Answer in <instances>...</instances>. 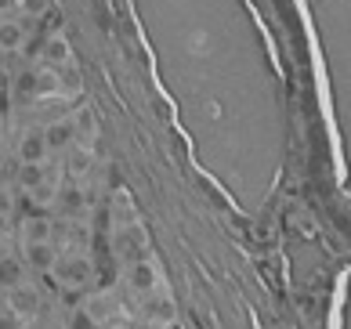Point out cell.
Listing matches in <instances>:
<instances>
[{
    "mask_svg": "<svg viewBox=\"0 0 351 329\" xmlns=\"http://www.w3.org/2000/svg\"><path fill=\"white\" fill-rule=\"evenodd\" d=\"M22 239H25V243L51 239V221H47V217H40V214L25 217V221H22Z\"/></svg>",
    "mask_w": 351,
    "mask_h": 329,
    "instance_id": "11",
    "label": "cell"
},
{
    "mask_svg": "<svg viewBox=\"0 0 351 329\" xmlns=\"http://www.w3.org/2000/svg\"><path fill=\"white\" fill-rule=\"evenodd\" d=\"M8 11H19V0H0V15H8Z\"/></svg>",
    "mask_w": 351,
    "mask_h": 329,
    "instance_id": "20",
    "label": "cell"
},
{
    "mask_svg": "<svg viewBox=\"0 0 351 329\" xmlns=\"http://www.w3.org/2000/svg\"><path fill=\"white\" fill-rule=\"evenodd\" d=\"M15 95H19V98L40 95V73H36V69H22L19 80H15Z\"/></svg>",
    "mask_w": 351,
    "mask_h": 329,
    "instance_id": "13",
    "label": "cell"
},
{
    "mask_svg": "<svg viewBox=\"0 0 351 329\" xmlns=\"http://www.w3.org/2000/svg\"><path fill=\"white\" fill-rule=\"evenodd\" d=\"M44 181H47V170H44L40 163H22V167H19V185H22L25 192L40 188Z\"/></svg>",
    "mask_w": 351,
    "mask_h": 329,
    "instance_id": "12",
    "label": "cell"
},
{
    "mask_svg": "<svg viewBox=\"0 0 351 329\" xmlns=\"http://www.w3.org/2000/svg\"><path fill=\"white\" fill-rule=\"evenodd\" d=\"M160 286V275H156V268L149 265V260H134L131 265V289L134 293H149V289H156Z\"/></svg>",
    "mask_w": 351,
    "mask_h": 329,
    "instance_id": "6",
    "label": "cell"
},
{
    "mask_svg": "<svg viewBox=\"0 0 351 329\" xmlns=\"http://www.w3.org/2000/svg\"><path fill=\"white\" fill-rule=\"evenodd\" d=\"M25 279V265L15 254H0V289H11Z\"/></svg>",
    "mask_w": 351,
    "mask_h": 329,
    "instance_id": "7",
    "label": "cell"
},
{
    "mask_svg": "<svg viewBox=\"0 0 351 329\" xmlns=\"http://www.w3.org/2000/svg\"><path fill=\"white\" fill-rule=\"evenodd\" d=\"M76 138V123L73 120H55L44 127V145L47 149H66V145Z\"/></svg>",
    "mask_w": 351,
    "mask_h": 329,
    "instance_id": "5",
    "label": "cell"
},
{
    "mask_svg": "<svg viewBox=\"0 0 351 329\" xmlns=\"http://www.w3.org/2000/svg\"><path fill=\"white\" fill-rule=\"evenodd\" d=\"M40 51H44V58H47L51 65H55V69H58V65H66V62H69V44H66V36H62V33L47 36Z\"/></svg>",
    "mask_w": 351,
    "mask_h": 329,
    "instance_id": "10",
    "label": "cell"
},
{
    "mask_svg": "<svg viewBox=\"0 0 351 329\" xmlns=\"http://www.w3.org/2000/svg\"><path fill=\"white\" fill-rule=\"evenodd\" d=\"M69 329H98V322H95V315H90L87 308H76L69 315Z\"/></svg>",
    "mask_w": 351,
    "mask_h": 329,
    "instance_id": "16",
    "label": "cell"
},
{
    "mask_svg": "<svg viewBox=\"0 0 351 329\" xmlns=\"http://www.w3.org/2000/svg\"><path fill=\"white\" fill-rule=\"evenodd\" d=\"M0 329H22V319H15V315L4 308V311H0Z\"/></svg>",
    "mask_w": 351,
    "mask_h": 329,
    "instance_id": "18",
    "label": "cell"
},
{
    "mask_svg": "<svg viewBox=\"0 0 351 329\" xmlns=\"http://www.w3.org/2000/svg\"><path fill=\"white\" fill-rule=\"evenodd\" d=\"M145 319L149 322H167V319H171V300H149V304H145Z\"/></svg>",
    "mask_w": 351,
    "mask_h": 329,
    "instance_id": "15",
    "label": "cell"
},
{
    "mask_svg": "<svg viewBox=\"0 0 351 329\" xmlns=\"http://www.w3.org/2000/svg\"><path fill=\"white\" fill-rule=\"evenodd\" d=\"M55 199L62 203V210H66V214H80V206H84V192L76 188V185H66V188H62V192L55 195Z\"/></svg>",
    "mask_w": 351,
    "mask_h": 329,
    "instance_id": "14",
    "label": "cell"
},
{
    "mask_svg": "<svg viewBox=\"0 0 351 329\" xmlns=\"http://www.w3.org/2000/svg\"><path fill=\"white\" fill-rule=\"evenodd\" d=\"M51 271H58V282L73 286V289L87 286V279H90V265L84 257H62V260H55V268H51Z\"/></svg>",
    "mask_w": 351,
    "mask_h": 329,
    "instance_id": "2",
    "label": "cell"
},
{
    "mask_svg": "<svg viewBox=\"0 0 351 329\" xmlns=\"http://www.w3.org/2000/svg\"><path fill=\"white\" fill-rule=\"evenodd\" d=\"M19 11H25V15H47L51 11V0H19Z\"/></svg>",
    "mask_w": 351,
    "mask_h": 329,
    "instance_id": "17",
    "label": "cell"
},
{
    "mask_svg": "<svg viewBox=\"0 0 351 329\" xmlns=\"http://www.w3.org/2000/svg\"><path fill=\"white\" fill-rule=\"evenodd\" d=\"M141 235H138V228H123L120 235H116V257H120V260H131V265H134V260L141 257Z\"/></svg>",
    "mask_w": 351,
    "mask_h": 329,
    "instance_id": "8",
    "label": "cell"
},
{
    "mask_svg": "<svg viewBox=\"0 0 351 329\" xmlns=\"http://www.w3.org/2000/svg\"><path fill=\"white\" fill-rule=\"evenodd\" d=\"M19 156H22V163H44V156H47L44 130H25L19 141Z\"/></svg>",
    "mask_w": 351,
    "mask_h": 329,
    "instance_id": "4",
    "label": "cell"
},
{
    "mask_svg": "<svg viewBox=\"0 0 351 329\" xmlns=\"http://www.w3.org/2000/svg\"><path fill=\"white\" fill-rule=\"evenodd\" d=\"M4 232H8V217H4V214H0V235H4Z\"/></svg>",
    "mask_w": 351,
    "mask_h": 329,
    "instance_id": "22",
    "label": "cell"
},
{
    "mask_svg": "<svg viewBox=\"0 0 351 329\" xmlns=\"http://www.w3.org/2000/svg\"><path fill=\"white\" fill-rule=\"evenodd\" d=\"M22 44H25V29H22V22L0 19V51H19Z\"/></svg>",
    "mask_w": 351,
    "mask_h": 329,
    "instance_id": "9",
    "label": "cell"
},
{
    "mask_svg": "<svg viewBox=\"0 0 351 329\" xmlns=\"http://www.w3.org/2000/svg\"><path fill=\"white\" fill-rule=\"evenodd\" d=\"M11 206H15V199H11V192H8L4 185H0V214L8 217V214H11Z\"/></svg>",
    "mask_w": 351,
    "mask_h": 329,
    "instance_id": "19",
    "label": "cell"
},
{
    "mask_svg": "<svg viewBox=\"0 0 351 329\" xmlns=\"http://www.w3.org/2000/svg\"><path fill=\"white\" fill-rule=\"evenodd\" d=\"M8 308V289H0V311Z\"/></svg>",
    "mask_w": 351,
    "mask_h": 329,
    "instance_id": "21",
    "label": "cell"
},
{
    "mask_svg": "<svg viewBox=\"0 0 351 329\" xmlns=\"http://www.w3.org/2000/svg\"><path fill=\"white\" fill-rule=\"evenodd\" d=\"M8 311L15 315V319H33L36 311H40V293H36V286H29V282H19V286H11L8 289Z\"/></svg>",
    "mask_w": 351,
    "mask_h": 329,
    "instance_id": "1",
    "label": "cell"
},
{
    "mask_svg": "<svg viewBox=\"0 0 351 329\" xmlns=\"http://www.w3.org/2000/svg\"><path fill=\"white\" fill-rule=\"evenodd\" d=\"M55 243L51 239H40V243H25V265H29L33 271H51L55 268Z\"/></svg>",
    "mask_w": 351,
    "mask_h": 329,
    "instance_id": "3",
    "label": "cell"
}]
</instances>
